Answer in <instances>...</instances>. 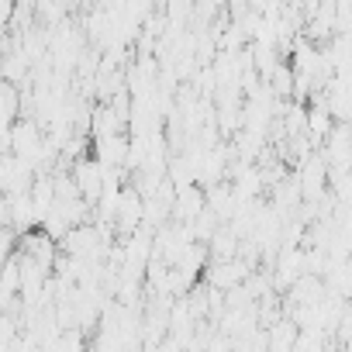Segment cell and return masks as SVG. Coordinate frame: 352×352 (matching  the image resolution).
<instances>
[{"label": "cell", "mask_w": 352, "mask_h": 352, "mask_svg": "<svg viewBox=\"0 0 352 352\" xmlns=\"http://www.w3.org/2000/svg\"><path fill=\"white\" fill-rule=\"evenodd\" d=\"M8 252H11V232H8V228H0V263L8 259Z\"/></svg>", "instance_id": "cell-1"}]
</instances>
